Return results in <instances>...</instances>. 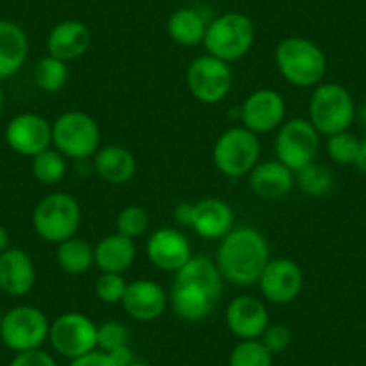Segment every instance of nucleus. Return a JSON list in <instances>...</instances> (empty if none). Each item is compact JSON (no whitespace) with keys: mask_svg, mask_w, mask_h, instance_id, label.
Wrapping results in <instances>:
<instances>
[{"mask_svg":"<svg viewBox=\"0 0 366 366\" xmlns=\"http://www.w3.org/2000/svg\"><path fill=\"white\" fill-rule=\"evenodd\" d=\"M269 262V244L252 227L234 228L224 235L217 248L216 264L223 279L234 286H252Z\"/></svg>","mask_w":366,"mask_h":366,"instance_id":"obj_1","label":"nucleus"},{"mask_svg":"<svg viewBox=\"0 0 366 366\" xmlns=\"http://www.w3.org/2000/svg\"><path fill=\"white\" fill-rule=\"evenodd\" d=\"M280 76L298 88H316L327 74L325 52L309 38H284L274 51Z\"/></svg>","mask_w":366,"mask_h":366,"instance_id":"obj_2","label":"nucleus"},{"mask_svg":"<svg viewBox=\"0 0 366 366\" xmlns=\"http://www.w3.org/2000/svg\"><path fill=\"white\" fill-rule=\"evenodd\" d=\"M255 44V26L252 19L242 13L230 11L216 16L207 27L205 45L207 52L221 61H237L252 51Z\"/></svg>","mask_w":366,"mask_h":366,"instance_id":"obj_3","label":"nucleus"},{"mask_svg":"<svg viewBox=\"0 0 366 366\" xmlns=\"http://www.w3.org/2000/svg\"><path fill=\"white\" fill-rule=\"evenodd\" d=\"M355 119V104L350 92L340 83H322L309 101V121L320 135L347 132Z\"/></svg>","mask_w":366,"mask_h":366,"instance_id":"obj_4","label":"nucleus"},{"mask_svg":"<svg viewBox=\"0 0 366 366\" xmlns=\"http://www.w3.org/2000/svg\"><path fill=\"white\" fill-rule=\"evenodd\" d=\"M99 124L86 112H65L52 122V146L69 160H88L99 151Z\"/></svg>","mask_w":366,"mask_h":366,"instance_id":"obj_5","label":"nucleus"},{"mask_svg":"<svg viewBox=\"0 0 366 366\" xmlns=\"http://www.w3.org/2000/svg\"><path fill=\"white\" fill-rule=\"evenodd\" d=\"M79 202L66 192H52L41 198L33 210V228L44 241L59 244L74 237L81 224Z\"/></svg>","mask_w":366,"mask_h":366,"instance_id":"obj_6","label":"nucleus"},{"mask_svg":"<svg viewBox=\"0 0 366 366\" xmlns=\"http://www.w3.org/2000/svg\"><path fill=\"white\" fill-rule=\"evenodd\" d=\"M259 137L244 126L228 128L217 137L212 149V160L217 171L227 178L237 179L248 176L259 164Z\"/></svg>","mask_w":366,"mask_h":366,"instance_id":"obj_7","label":"nucleus"},{"mask_svg":"<svg viewBox=\"0 0 366 366\" xmlns=\"http://www.w3.org/2000/svg\"><path fill=\"white\" fill-rule=\"evenodd\" d=\"M51 323L44 311L34 305H16L2 315L0 340L13 352H27L41 348L49 340Z\"/></svg>","mask_w":366,"mask_h":366,"instance_id":"obj_8","label":"nucleus"},{"mask_svg":"<svg viewBox=\"0 0 366 366\" xmlns=\"http://www.w3.org/2000/svg\"><path fill=\"white\" fill-rule=\"evenodd\" d=\"M320 151V133L309 119H291L279 128L274 139L277 160L293 172L307 167Z\"/></svg>","mask_w":366,"mask_h":366,"instance_id":"obj_9","label":"nucleus"},{"mask_svg":"<svg viewBox=\"0 0 366 366\" xmlns=\"http://www.w3.org/2000/svg\"><path fill=\"white\" fill-rule=\"evenodd\" d=\"M49 341L59 355L72 361L97 350V325L81 312H63L51 323Z\"/></svg>","mask_w":366,"mask_h":366,"instance_id":"obj_10","label":"nucleus"},{"mask_svg":"<svg viewBox=\"0 0 366 366\" xmlns=\"http://www.w3.org/2000/svg\"><path fill=\"white\" fill-rule=\"evenodd\" d=\"M230 63L221 61L214 56L205 54L192 59L187 69V86L196 101L203 104H217L232 90Z\"/></svg>","mask_w":366,"mask_h":366,"instance_id":"obj_11","label":"nucleus"},{"mask_svg":"<svg viewBox=\"0 0 366 366\" xmlns=\"http://www.w3.org/2000/svg\"><path fill=\"white\" fill-rule=\"evenodd\" d=\"M287 104L282 94L271 88H260L252 92L239 108V119L242 126L255 135L269 133L284 124Z\"/></svg>","mask_w":366,"mask_h":366,"instance_id":"obj_12","label":"nucleus"},{"mask_svg":"<svg viewBox=\"0 0 366 366\" xmlns=\"http://www.w3.org/2000/svg\"><path fill=\"white\" fill-rule=\"evenodd\" d=\"M257 284H259L260 295L267 302L287 305L300 297L304 290V273L295 260L269 259Z\"/></svg>","mask_w":366,"mask_h":366,"instance_id":"obj_13","label":"nucleus"},{"mask_svg":"<svg viewBox=\"0 0 366 366\" xmlns=\"http://www.w3.org/2000/svg\"><path fill=\"white\" fill-rule=\"evenodd\" d=\"M6 144L22 157H36L52 144V124L38 114L15 115L4 132Z\"/></svg>","mask_w":366,"mask_h":366,"instance_id":"obj_14","label":"nucleus"},{"mask_svg":"<svg viewBox=\"0 0 366 366\" xmlns=\"http://www.w3.org/2000/svg\"><path fill=\"white\" fill-rule=\"evenodd\" d=\"M149 262L160 271H178L192 257V246L187 235L178 228H158L146 244Z\"/></svg>","mask_w":366,"mask_h":366,"instance_id":"obj_15","label":"nucleus"},{"mask_svg":"<svg viewBox=\"0 0 366 366\" xmlns=\"http://www.w3.org/2000/svg\"><path fill=\"white\" fill-rule=\"evenodd\" d=\"M121 305L129 318L137 322H153L160 318L167 309L169 295L154 280H133V282H128Z\"/></svg>","mask_w":366,"mask_h":366,"instance_id":"obj_16","label":"nucleus"},{"mask_svg":"<svg viewBox=\"0 0 366 366\" xmlns=\"http://www.w3.org/2000/svg\"><path fill=\"white\" fill-rule=\"evenodd\" d=\"M224 320L230 332L241 341L259 340L266 327L269 325V312L260 298L242 295V297H235L228 304Z\"/></svg>","mask_w":366,"mask_h":366,"instance_id":"obj_17","label":"nucleus"},{"mask_svg":"<svg viewBox=\"0 0 366 366\" xmlns=\"http://www.w3.org/2000/svg\"><path fill=\"white\" fill-rule=\"evenodd\" d=\"M36 284V266L22 248L0 253V291L9 297H26Z\"/></svg>","mask_w":366,"mask_h":366,"instance_id":"obj_18","label":"nucleus"},{"mask_svg":"<svg viewBox=\"0 0 366 366\" xmlns=\"http://www.w3.org/2000/svg\"><path fill=\"white\" fill-rule=\"evenodd\" d=\"M90 44L92 33L81 20H63L52 27L47 36L49 56H54L65 63L86 54Z\"/></svg>","mask_w":366,"mask_h":366,"instance_id":"obj_19","label":"nucleus"},{"mask_svg":"<svg viewBox=\"0 0 366 366\" xmlns=\"http://www.w3.org/2000/svg\"><path fill=\"white\" fill-rule=\"evenodd\" d=\"M248 176L252 192L262 199H282L295 189V172L279 160L260 162Z\"/></svg>","mask_w":366,"mask_h":366,"instance_id":"obj_20","label":"nucleus"},{"mask_svg":"<svg viewBox=\"0 0 366 366\" xmlns=\"http://www.w3.org/2000/svg\"><path fill=\"white\" fill-rule=\"evenodd\" d=\"M192 230L209 241H221L234 230V210L219 198H203L194 203Z\"/></svg>","mask_w":366,"mask_h":366,"instance_id":"obj_21","label":"nucleus"},{"mask_svg":"<svg viewBox=\"0 0 366 366\" xmlns=\"http://www.w3.org/2000/svg\"><path fill=\"white\" fill-rule=\"evenodd\" d=\"M217 300L189 282L174 280L169 293V305L179 320L189 323L203 322L212 315Z\"/></svg>","mask_w":366,"mask_h":366,"instance_id":"obj_22","label":"nucleus"},{"mask_svg":"<svg viewBox=\"0 0 366 366\" xmlns=\"http://www.w3.org/2000/svg\"><path fill=\"white\" fill-rule=\"evenodd\" d=\"M137 257V244L133 239L126 235L115 234L107 235L94 246V260L101 273H121L129 269Z\"/></svg>","mask_w":366,"mask_h":366,"instance_id":"obj_23","label":"nucleus"},{"mask_svg":"<svg viewBox=\"0 0 366 366\" xmlns=\"http://www.w3.org/2000/svg\"><path fill=\"white\" fill-rule=\"evenodd\" d=\"M29 54V40L19 24L0 20V79L15 76Z\"/></svg>","mask_w":366,"mask_h":366,"instance_id":"obj_24","label":"nucleus"},{"mask_svg":"<svg viewBox=\"0 0 366 366\" xmlns=\"http://www.w3.org/2000/svg\"><path fill=\"white\" fill-rule=\"evenodd\" d=\"M94 169L107 183L124 185L135 176L137 160L126 147L107 146L94 154Z\"/></svg>","mask_w":366,"mask_h":366,"instance_id":"obj_25","label":"nucleus"},{"mask_svg":"<svg viewBox=\"0 0 366 366\" xmlns=\"http://www.w3.org/2000/svg\"><path fill=\"white\" fill-rule=\"evenodd\" d=\"M174 280L192 284V286L209 293L212 298H216L217 302L223 295V274H221L217 264L205 255H192L185 266L176 271Z\"/></svg>","mask_w":366,"mask_h":366,"instance_id":"obj_26","label":"nucleus"},{"mask_svg":"<svg viewBox=\"0 0 366 366\" xmlns=\"http://www.w3.org/2000/svg\"><path fill=\"white\" fill-rule=\"evenodd\" d=\"M209 22L196 8H179L167 20V33L174 44L182 47H196L205 40Z\"/></svg>","mask_w":366,"mask_h":366,"instance_id":"obj_27","label":"nucleus"},{"mask_svg":"<svg viewBox=\"0 0 366 366\" xmlns=\"http://www.w3.org/2000/svg\"><path fill=\"white\" fill-rule=\"evenodd\" d=\"M56 262L59 269L66 274H83L90 269L96 260H94V248L90 242L81 237H70L66 241L59 242L56 249Z\"/></svg>","mask_w":366,"mask_h":366,"instance_id":"obj_28","label":"nucleus"},{"mask_svg":"<svg viewBox=\"0 0 366 366\" xmlns=\"http://www.w3.org/2000/svg\"><path fill=\"white\" fill-rule=\"evenodd\" d=\"M295 185L309 198H325L334 189V176L323 164H309L307 167L295 172Z\"/></svg>","mask_w":366,"mask_h":366,"instance_id":"obj_29","label":"nucleus"},{"mask_svg":"<svg viewBox=\"0 0 366 366\" xmlns=\"http://www.w3.org/2000/svg\"><path fill=\"white\" fill-rule=\"evenodd\" d=\"M34 84L40 88L45 94H56V92L63 90L69 81V69L66 63L61 59L54 58V56H44L38 59L34 65Z\"/></svg>","mask_w":366,"mask_h":366,"instance_id":"obj_30","label":"nucleus"},{"mask_svg":"<svg viewBox=\"0 0 366 366\" xmlns=\"http://www.w3.org/2000/svg\"><path fill=\"white\" fill-rule=\"evenodd\" d=\"M33 176L44 185H56L66 174V158L58 149H45L40 154L33 157L31 162Z\"/></svg>","mask_w":366,"mask_h":366,"instance_id":"obj_31","label":"nucleus"},{"mask_svg":"<svg viewBox=\"0 0 366 366\" xmlns=\"http://www.w3.org/2000/svg\"><path fill=\"white\" fill-rule=\"evenodd\" d=\"M228 366H273V354L260 340H242L232 350Z\"/></svg>","mask_w":366,"mask_h":366,"instance_id":"obj_32","label":"nucleus"},{"mask_svg":"<svg viewBox=\"0 0 366 366\" xmlns=\"http://www.w3.org/2000/svg\"><path fill=\"white\" fill-rule=\"evenodd\" d=\"M359 147H361V140L352 135V133H348V129L336 133V135H330L329 140H327V153H329L330 160L340 165L355 164Z\"/></svg>","mask_w":366,"mask_h":366,"instance_id":"obj_33","label":"nucleus"},{"mask_svg":"<svg viewBox=\"0 0 366 366\" xmlns=\"http://www.w3.org/2000/svg\"><path fill=\"white\" fill-rule=\"evenodd\" d=\"M117 232L129 239H137L146 234L149 227V214L144 207L129 205L122 209L117 216Z\"/></svg>","mask_w":366,"mask_h":366,"instance_id":"obj_34","label":"nucleus"},{"mask_svg":"<svg viewBox=\"0 0 366 366\" xmlns=\"http://www.w3.org/2000/svg\"><path fill=\"white\" fill-rule=\"evenodd\" d=\"M124 345H129V330L126 329L124 323L108 320L97 325V350L112 352Z\"/></svg>","mask_w":366,"mask_h":366,"instance_id":"obj_35","label":"nucleus"},{"mask_svg":"<svg viewBox=\"0 0 366 366\" xmlns=\"http://www.w3.org/2000/svg\"><path fill=\"white\" fill-rule=\"evenodd\" d=\"M126 287H128V282H126L124 274L121 273H101L99 279L96 280L97 298L108 305L121 304Z\"/></svg>","mask_w":366,"mask_h":366,"instance_id":"obj_36","label":"nucleus"},{"mask_svg":"<svg viewBox=\"0 0 366 366\" xmlns=\"http://www.w3.org/2000/svg\"><path fill=\"white\" fill-rule=\"evenodd\" d=\"M259 340L273 355L282 354L293 343V332L290 327L282 325V323H269Z\"/></svg>","mask_w":366,"mask_h":366,"instance_id":"obj_37","label":"nucleus"},{"mask_svg":"<svg viewBox=\"0 0 366 366\" xmlns=\"http://www.w3.org/2000/svg\"><path fill=\"white\" fill-rule=\"evenodd\" d=\"M9 366H58V365H56L54 357H52L51 354H47V352L41 350V348H36V350L19 352Z\"/></svg>","mask_w":366,"mask_h":366,"instance_id":"obj_38","label":"nucleus"},{"mask_svg":"<svg viewBox=\"0 0 366 366\" xmlns=\"http://www.w3.org/2000/svg\"><path fill=\"white\" fill-rule=\"evenodd\" d=\"M69 366H115L112 362V359L108 357L107 352L94 350L86 355H81V357L72 359Z\"/></svg>","mask_w":366,"mask_h":366,"instance_id":"obj_39","label":"nucleus"},{"mask_svg":"<svg viewBox=\"0 0 366 366\" xmlns=\"http://www.w3.org/2000/svg\"><path fill=\"white\" fill-rule=\"evenodd\" d=\"M176 223L179 227H192V217H194V203H178L172 212Z\"/></svg>","mask_w":366,"mask_h":366,"instance_id":"obj_40","label":"nucleus"},{"mask_svg":"<svg viewBox=\"0 0 366 366\" xmlns=\"http://www.w3.org/2000/svg\"><path fill=\"white\" fill-rule=\"evenodd\" d=\"M107 354L115 366H129L135 362V355H133V350L129 348V345L115 348V350L107 352Z\"/></svg>","mask_w":366,"mask_h":366,"instance_id":"obj_41","label":"nucleus"},{"mask_svg":"<svg viewBox=\"0 0 366 366\" xmlns=\"http://www.w3.org/2000/svg\"><path fill=\"white\" fill-rule=\"evenodd\" d=\"M355 167H357L359 172L366 174V139L361 140V147H359L357 158H355Z\"/></svg>","mask_w":366,"mask_h":366,"instance_id":"obj_42","label":"nucleus"},{"mask_svg":"<svg viewBox=\"0 0 366 366\" xmlns=\"http://www.w3.org/2000/svg\"><path fill=\"white\" fill-rule=\"evenodd\" d=\"M9 248V234L2 224H0V253Z\"/></svg>","mask_w":366,"mask_h":366,"instance_id":"obj_43","label":"nucleus"},{"mask_svg":"<svg viewBox=\"0 0 366 366\" xmlns=\"http://www.w3.org/2000/svg\"><path fill=\"white\" fill-rule=\"evenodd\" d=\"M359 117H361V122H362V124L366 126V104H365V107L361 108V114H359Z\"/></svg>","mask_w":366,"mask_h":366,"instance_id":"obj_44","label":"nucleus"},{"mask_svg":"<svg viewBox=\"0 0 366 366\" xmlns=\"http://www.w3.org/2000/svg\"><path fill=\"white\" fill-rule=\"evenodd\" d=\"M2 108H4V92L0 88V114H2Z\"/></svg>","mask_w":366,"mask_h":366,"instance_id":"obj_45","label":"nucleus"},{"mask_svg":"<svg viewBox=\"0 0 366 366\" xmlns=\"http://www.w3.org/2000/svg\"><path fill=\"white\" fill-rule=\"evenodd\" d=\"M129 366H151L149 362H140V361H135L133 362V365H129Z\"/></svg>","mask_w":366,"mask_h":366,"instance_id":"obj_46","label":"nucleus"},{"mask_svg":"<svg viewBox=\"0 0 366 366\" xmlns=\"http://www.w3.org/2000/svg\"><path fill=\"white\" fill-rule=\"evenodd\" d=\"M0 323H2V312H0Z\"/></svg>","mask_w":366,"mask_h":366,"instance_id":"obj_47","label":"nucleus"}]
</instances>
